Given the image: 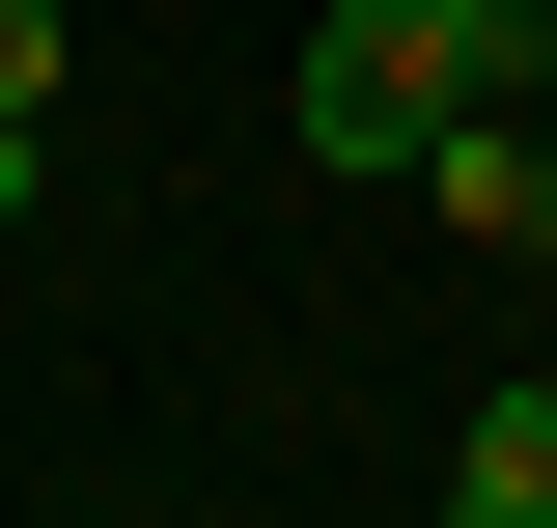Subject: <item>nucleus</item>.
I'll return each instance as SVG.
<instances>
[{
	"instance_id": "nucleus-6",
	"label": "nucleus",
	"mask_w": 557,
	"mask_h": 528,
	"mask_svg": "<svg viewBox=\"0 0 557 528\" xmlns=\"http://www.w3.org/2000/svg\"><path fill=\"white\" fill-rule=\"evenodd\" d=\"M474 28H502V56H530V0H474Z\"/></svg>"
},
{
	"instance_id": "nucleus-2",
	"label": "nucleus",
	"mask_w": 557,
	"mask_h": 528,
	"mask_svg": "<svg viewBox=\"0 0 557 528\" xmlns=\"http://www.w3.org/2000/svg\"><path fill=\"white\" fill-rule=\"evenodd\" d=\"M418 196L474 223V251H502V278H557V139H530V112H502V84H474V112H446V167H418Z\"/></svg>"
},
{
	"instance_id": "nucleus-3",
	"label": "nucleus",
	"mask_w": 557,
	"mask_h": 528,
	"mask_svg": "<svg viewBox=\"0 0 557 528\" xmlns=\"http://www.w3.org/2000/svg\"><path fill=\"white\" fill-rule=\"evenodd\" d=\"M446 501H474V528H557V362L474 417V445H446Z\"/></svg>"
},
{
	"instance_id": "nucleus-4",
	"label": "nucleus",
	"mask_w": 557,
	"mask_h": 528,
	"mask_svg": "<svg viewBox=\"0 0 557 528\" xmlns=\"http://www.w3.org/2000/svg\"><path fill=\"white\" fill-rule=\"evenodd\" d=\"M0 112H57V0H0Z\"/></svg>"
},
{
	"instance_id": "nucleus-5",
	"label": "nucleus",
	"mask_w": 557,
	"mask_h": 528,
	"mask_svg": "<svg viewBox=\"0 0 557 528\" xmlns=\"http://www.w3.org/2000/svg\"><path fill=\"white\" fill-rule=\"evenodd\" d=\"M0 223H28V112H0Z\"/></svg>"
},
{
	"instance_id": "nucleus-1",
	"label": "nucleus",
	"mask_w": 557,
	"mask_h": 528,
	"mask_svg": "<svg viewBox=\"0 0 557 528\" xmlns=\"http://www.w3.org/2000/svg\"><path fill=\"white\" fill-rule=\"evenodd\" d=\"M474 84H530V56L474 28V0H335V28H307V84H278V139H307L335 196H418Z\"/></svg>"
}]
</instances>
